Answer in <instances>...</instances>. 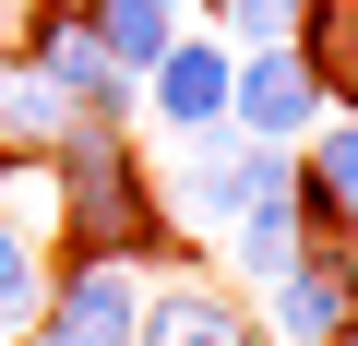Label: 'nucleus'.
Instances as JSON below:
<instances>
[{"label": "nucleus", "mask_w": 358, "mask_h": 346, "mask_svg": "<svg viewBox=\"0 0 358 346\" xmlns=\"http://www.w3.org/2000/svg\"><path fill=\"white\" fill-rule=\"evenodd\" d=\"M48 263H203L192 239L167 227V192H155V155L120 131V120H72L48 155Z\"/></svg>", "instance_id": "1"}, {"label": "nucleus", "mask_w": 358, "mask_h": 346, "mask_svg": "<svg viewBox=\"0 0 358 346\" xmlns=\"http://www.w3.org/2000/svg\"><path fill=\"white\" fill-rule=\"evenodd\" d=\"M155 192H167V227H179V239H215V227H239L251 203L299 192V143H251V131H179Z\"/></svg>", "instance_id": "2"}, {"label": "nucleus", "mask_w": 358, "mask_h": 346, "mask_svg": "<svg viewBox=\"0 0 358 346\" xmlns=\"http://www.w3.org/2000/svg\"><path fill=\"white\" fill-rule=\"evenodd\" d=\"M13 60L48 72V96H60L72 120H120V131H131V72L108 60V36H96L84 0H24V48H13Z\"/></svg>", "instance_id": "3"}, {"label": "nucleus", "mask_w": 358, "mask_h": 346, "mask_svg": "<svg viewBox=\"0 0 358 346\" xmlns=\"http://www.w3.org/2000/svg\"><path fill=\"white\" fill-rule=\"evenodd\" d=\"M263 346H346L358 334V239H310L275 287H251Z\"/></svg>", "instance_id": "4"}, {"label": "nucleus", "mask_w": 358, "mask_h": 346, "mask_svg": "<svg viewBox=\"0 0 358 346\" xmlns=\"http://www.w3.org/2000/svg\"><path fill=\"white\" fill-rule=\"evenodd\" d=\"M131 346H263V310H251L215 263H155Z\"/></svg>", "instance_id": "5"}, {"label": "nucleus", "mask_w": 358, "mask_h": 346, "mask_svg": "<svg viewBox=\"0 0 358 346\" xmlns=\"http://www.w3.org/2000/svg\"><path fill=\"white\" fill-rule=\"evenodd\" d=\"M227 72H239V48H227V36L179 24V36H167V60L131 84V120H155L167 143H179V131H227Z\"/></svg>", "instance_id": "6"}, {"label": "nucleus", "mask_w": 358, "mask_h": 346, "mask_svg": "<svg viewBox=\"0 0 358 346\" xmlns=\"http://www.w3.org/2000/svg\"><path fill=\"white\" fill-rule=\"evenodd\" d=\"M131 322H143V275L131 263H60L36 322H24V346H131Z\"/></svg>", "instance_id": "7"}, {"label": "nucleus", "mask_w": 358, "mask_h": 346, "mask_svg": "<svg viewBox=\"0 0 358 346\" xmlns=\"http://www.w3.org/2000/svg\"><path fill=\"white\" fill-rule=\"evenodd\" d=\"M48 167L36 155H0V334H24L48 298Z\"/></svg>", "instance_id": "8"}, {"label": "nucleus", "mask_w": 358, "mask_h": 346, "mask_svg": "<svg viewBox=\"0 0 358 346\" xmlns=\"http://www.w3.org/2000/svg\"><path fill=\"white\" fill-rule=\"evenodd\" d=\"M334 108H322V84L299 72V48H239V72H227V131H251V143H310Z\"/></svg>", "instance_id": "9"}, {"label": "nucleus", "mask_w": 358, "mask_h": 346, "mask_svg": "<svg viewBox=\"0 0 358 346\" xmlns=\"http://www.w3.org/2000/svg\"><path fill=\"white\" fill-rule=\"evenodd\" d=\"M299 215H310V239H358V120L346 108L299 143Z\"/></svg>", "instance_id": "10"}, {"label": "nucleus", "mask_w": 358, "mask_h": 346, "mask_svg": "<svg viewBox=\"0 0 358 346\" xmlns=\"http://www.w3.org/2000/svg\"><path fill=\"white\" fill-rule=\"evenodd\" d=\"M215 251H227V287L251 298V287H275L299 251H310V215H299V192H275V203H251L239 227H215Z\"/></svg>", "instance_id": "11"}, {"label": "nucleus", "mask_w": 358, "mask_h": 346, "mask_svg": "<svg viewBox=\"0 0 358 346\" xmlns=\"http://www.w3.org/2000/svg\"><path fill=\"white\" fill-rule=\"evenodd\" d=\"M287 48H299V72L322 84V108H346V120H358V0H310Z\"/></svg>", "instance_id": "12"}, {"label": "nucleus", "mask_w": 358, "mask_h": 346, "mask_svg": "<svg viewBox=\"0 0 358 346\" xmlns=\"http://www.w3.org/2000/svg\"><path fill=\"white\" fill-rule=\"evenodd\" d=\"M84 13H96V36H108V60L143 84L155 60H167V36L179 24H192V0H84Z\"/></svg>", "instance_id": "13"}, {"label": "nucleus", "mask_w": 358, "mask_h": 346, "mask_svg": "<svg viewBox=\"0 0 358 346\" xmlns=\"http://www.w3.org/2000/svg\"><path fill=\"white\" fill-rule=\"evenodd\" d=\"M72 131V108L48 96V72H24L13 48H0V155H48Z\"/></svg>", "instance_id": "14"}, {"label": "nucleus", "mask_w": 358, "mask_h": 346, "mask_svg": "<svg viewBox=\"0 0 358 346\" xmlns=\"http://www.w3.org/2000/svg\"><path fill=\"white\" fill-rule=\"evenodd\" d=\"M192 13H203V36H227V48H287L310 0H192Z\"/></svg>", "instance_id": "15"}, {"label": "nucleus", "mask_w": 358, "mask_h": 346, "mask_svg": "<svg viewBox=\"0 0 358 346\" xmlns=\"http://www.w3.org/2000/svg\"><path fill=\"white\" fill-rule=\"evenodd\" d=\"M346 346H358V334H346Z\"/></svg>", "instance_id": "16"}]
</instances>
